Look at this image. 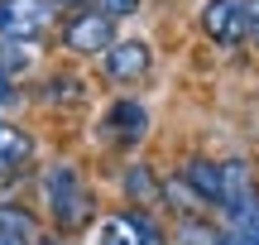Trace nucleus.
I'll use <instances>...</instances> for the list:
<instances>
[{
	"instance_id": "15",
	"label": "nucleus",
	"mask_w": 259,
	"mask_h": 245,
	"mask_svg": "<svg viewBox=\"0 0 259 245\" xmlns=\"http://www.w3.org/2000/svg\"><path fill=\"white\" fill-rule=\"evenodd\" d=\"M15 96H19V92H15V72L0 63V106H15Z\"/></svg>"
},
{
	"instance_id": "16",
	"label": "nucleus",
	"mask_w": 259,
	"mask_h": 245,
	"mask_svg": "<svg viewBox=\"0 0 259 245\" xmlns=\"http://www.w3.org/2000/svg\"><path fill=\"white\" fill-rule=\"evenodd\" d=\"M250 44H259V0H250Z\"/></svg>"
},
{
	"instance_id": "17",
	"label": "nucleus",
	"mask_w": 259,
	"mask_h": 245,
	"mask_svg": "<svg viewBox=\"0 0 259 245\" xmlns=\"http://www.w3.org/2000/svg\"><path fill=\"white\" fill-rule=\"evenodd\" d=\"M216 245H245V240H235L231 231H221V236H216Z\"/></svg>"
},
{
	"instance_id": "8",
	"label": "nucleus",
	"mask_w": 259,
	"mask_h": 245,
	"mask_svg": "<svg viewBox=\"0 0 259 245\" xmlns=\"http://www.w3.org/2000/svg\"><path fill=\"white\" fill-rule=\"evenodd\" d=\"M38 159V144L29 130H19L15 120H0V183H15L34 169Z\"/></svg>"
},
{
	"instance_id": "1",
	"label": "nucleus",
	"mask_w": 259,
	"mask_h": 245,
	"mask_svg": "<svg viewBox=\"0 0 259 245\" xmlns=\"http://www.w3.org/2000/svg\"><path fill=\"white\" fill-rule=\"evenodd\" d=\"M38 217L53 226V236L72 240L77 231H87L101 212H96V192L87 183L82 164L72 159H58L38 173Z\"/></svg>"
},
{
	"instance_id": "3",
	"label": "nucleus",
	"mask_w": 259,
	"mask_h": 245,
	"mask_svg": "<svg viewBox=\"0 0 259 245\" xmlns=\"http://www.w3.org/2000/svg\"><path fill=\"white\" fill-rule=\"evenodd\" d=\"M111 44H115V19L101 15V10L82 5L63 19V48L72 58H101Z\"/></svg>"
},
{
	"instance_id": "10",
	"label": "nucleus",
	"mask_w": 259,
	"mask_h": 245,
	"mask_svg": "<svg viewBox=\"0 0 259 245\" xmlns=\"http://www.w3.org/2000/svg\"><path fill=\"white\" fill-rule=\"evenodd\" d=\"M0 245H44V217L24 202L0 197Z\"/></svg>"
},
{
	"instance_id": "2",
	"label": "nucleus",
	"mask_w": 259,
	"mask_h": 245,
	"mask_svg": "<svg viewBox=\"0 0 259 245\" xmlns=\"http://www.w3.org/2000/svg\"><path fill=\"white\" fill-rule=\"evenodd\" d=\"M149 106L135 101V96H115L111 106L101 111V120H96V130H101V140L111 144V149H139V144L149 140Z\"/></svg>"
},
{
	"instance_id": "6",
	"label": "nucleus",
	"mask_w": 259,
	"mask_h": 245,
	"mask_svg": "<svg viewBox=\"0 0 259 245\" xmlns=\"http://www.w3.org/2000/svg\"><path fill=\"white\" fill-rule=\"evenodd\" d=\"M58 24L53 0H0V38H44Z\"/></svg>"
},
{
	"instance_id": "12",
	"label": "nucleus",
	"mask_w": 259,
	"mask_h": 245,
	"mask_svg": "<svg viewBox=\"0 0 259 245\" xmlns=\"http://www.w3.org/2000/svg\"><path fill=\"white\" fill-rule=\"evenodd\" d=\"M82 96H87V82L82 77H72V72H53L44 82V106H82Z\"/></svg>"
},
{
	"instance_id": "11",
	"label": "nucleus",
	"mask_w": 259,
	"mask_h": 245,
	"mask_svg": "<svg viewBox=\"0 0 259 245\" xmlns=\"http://www.w3.org/2000/svg\"><path fill=\"white\" fill-rule=\"evenodd\" d=\"M178 178L187 183V188L202 197V207L206 212H221V202H226V183H221V159H183V169H178Z\"/></svg>"
},
{
	"instance_id": "7",
	"label": "nucleus",
	"mask_w": 259,
	"mask_h": 245,
	"mask_svg": "<svg viewBox=\"0 0 259 245\" xmlns=\"http://www.w3.org/2000/svg\"><path fill=\"white\" fill-rule=\"evenodd\" d=\"M149 67H154V48H149L144 38H115L101 53V72H106V82H115V87L144 82Z\"/></svg>"
},
{
	"instance_id": "9",
	"label": "nucleus",
	"mask_w": 259,
	"mask_h": 245,
	"mask_svg": "<svg viewBox=\"0 0 259 245\" xmlns=\"http://www.w3.org/2000/svg\"><path fill=\"white\" fill-rule=\"evenodd\" d=\"M120 192L130 202V212H158L163 207V178L154 173V164H125L120 173Z\"/></svg>"
},
{
	"instance_id": "5",
	"label": "nucleus",
	"mask_w": 259,
	"mask_h": 245,
	"mask_svg": "<svg viewBox=\"0 0 259 245\" xmlns=\"http://www.w3.org/2000/svg\"><path fill=\"white\" fill-rule=\"evenodd\" d=\"M197 24L216 48H240L250 44V0H206Z\"/></svg>"
},
{
	"instance_id": "13",
	"label": "nucleus",
	"mask_w": 259,
	"mask_h": 245,
	"mask_svg": "<svg viewBox=\"0 0 259 245\" xmlns=\"http://www.w3.org/2000/svg\"><path fill=\"white\" fill-rule=\"evenodd\" d=\"M226 231H231L235 240H245V245H259V192L250 202H240V207L226 212Z\"/></svg>"
},
{
	"instance_id": "4",
	"label": "nucleus",
	"mask_w": 259,
	"mask_h": 245,
	"mask_svg": "<svg viewBox=\"0 0 259 245\" xmlns=\"http://www.w3.org/2000/svg\"><path fill=\"white\" fill-rule=\"evenodd\" d=\"M92 245H168L154 212H111L92 221Z\"/></svg>"
},
{
	"instance_id": "14",
	"label": "nucleus",
	"mask_w": 259,
	"mask_h": 245,
	"mask_svg": "<svg viewBox=\"0 0 259 245\" xmlns=\"http://www.w3.org/2000/svg\"><path fill=\"white\" fill-rule=\"evenodd\" d=\"M82 5H92V10H101V15H111V19H125V15H135L144 0H82Z\"/></svg>"
}]
</instances>
